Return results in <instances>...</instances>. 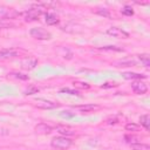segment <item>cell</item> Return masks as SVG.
<instances>
[{
  "mask_svg": "<svg viewBox=\"0 0 150 150\" xmlns=\"http://www.w3.org/2000/svg\"><path fill=\"white\" fill-rule=\"evenodd\" d=\"M122 14L127 15V16H131V15H134V11L130 6H124V8L122 9Z\"/></svg>",
  "mask_w": 150,
  "mask_h": 150,
  "instance_id": "22",
  "label": "cell"
},
{
  "mask_svg": "<svg viewBox=\"0 0 150 150\" xmlns=\"http://www.w3.org/2000/svg\"><path fill=\"white\" fill-rule=\"evenodd\" d=\"M35 107L40 108V109H55L59 107V104L54 103V102H50V101H47V100H42V98H39L35 101Z\"/></svg>",
  "mask_w": 150,
  "mask_h": 150,
  "instance_id": "8",
  "label": "cell"
},
{
  "mask_svg": "<svg viewBox=\"0 0 150 150\" xmlns=\"http://www.w3.org/2000/svg\"><path fill=\"white\" fill-rule=\"evenodd\" d=\"M122 76L124 77V79H127V80H144V79H146V76L144 75V74H138V73H123L122 74Z\"/></svg>",
  "mask_w": 150,
  "mask_h": 150,
  "instance_id": "13",
  "label": "cell"
},
{
  "mask_svg": "<svg viewBox=\"0 0 150 150\" xmlns=\"http://www.w3.org/2000/svg\"><path fill=\"white\" fill-rule=\"evenodd\" d=\"M97 13H98V14H101V15H104V16H109V13H108V12H107V9H104V8H103V11H100V9H98V11H97Z\"/></svg>",
  "mask_w": 150,
  "mask_h": 150,
  "instance_id": "27",
  "label": "cell"
},
{
  "mask_svg": "<svg viewBox=\"0 0 150 150\" xmlns=\"http://www.w3.org/2000/svg\"><path fill=\"white\" fill-rule=\"evenodd\" d=\"M36 64H38V60L35 57H33V56H28V57H26V59H23L21 61V67L23 69H26V70L34 69L36 67Z\"/></svg>",
  "mask_w": 150,
  "mask_h": 150,
  "instance_id": "7",
  "label": "cell"
},
{
  "mask_svg": "<svg viewBox=\"0 0 150 150\" xmlns=\"http://www.w3.org/2000/svg\"><path fill=\"white\" fill-rule=\"evenodd\" d=\"M139 123H141V125H142L143 128H145L146 130H149V129H150V116H149L148 114L142 115V116L139 117Z\"/></svg>",
  "mask_w": 150,
  "mask_h": 150,
  "instance_id": "15",
  "label": "cell"
},
{
  "mask_svg": "<svg viewBox=\"0 0 150 150\" xmlns=\"http://www.w3.org/2000/svg\"><path fill=\"white\" fill-rule=\"evenodd\" d=\"M19 55V52L15 50V49H4V50H0V59H13V57H16Z\"/></svg>",
  "mask_w": 150,
  "mask_h": 150,
  "instance_id": "11",
  "label": "cell"
},
{
  "mask_svg": "<svg viewBox=\"0 0 150 150\" xmlns=\"http://www.w3.org/2000/svg\"><path fill=\"white\" fill-rule=\"evenodd\" d=\"M125 130L127 131H138L139 125L136 123H128V124H125Z\"/></svg>",
  "mask_w": 150,
  "mask_h": 150,
  "instance_id": "21",
  "label": "cell"
},
{
  "mask_svg": "<svg viewBox=\"0 0 150 150\" xmlns=\"http://www.w3.org/2000/svg\"><path fill=\"white\" fill-rule=\"evenodd\" d=\"M131 148H132L134 150H150V146H149L148 144L139 143V142L132 143V144H131Z\"/></svg>",
  "mask_w": 150,
  "mask_h": 150,
  "instance_id": "17",
  "label": "cell"
},
{
  "mask_svg": "<svg viewBox=\"0 0 150 150\" xmlns=\"http://www.w3.org/2000/svg\"><path fill=\"white\" fill-rule=\"evenodd\" d=\"M131 89L134 93L136 94H145L148 91V86L145 82L141 81V80H137V81H134L132 84H131Z\"/></svg>",
  "mask_w": 150,
  "mask_h": 150,
  "instance_id": "5",
  "label": "cell"
},
{
  "mask_svg": "<svg viewBox=\"0 0 150 150\" xmlns=\"http://www.w3.org/2000/svg\"><path fill=\"white\" fill-rule=\"evenodd\" d=\"M34 130H35L36 134H40V135H48V134L52 132L53 128L50 125L46 124V123H39V124L35 125Z\"/></svg>",
  "mask_w": 150,
  "mask_h": 150,
  "instance_id": "10",
  "label": "cell"
},
{
  "mask_svg": "<svg viewBox=\"0 0 150 150\" xmlns=\"http://www.w3.org/2000/svg\"><path fill=\"white\" fill-rule=\"evenodd\" d=\"M71 144H73V141L66 136H57L52 138L50 141V145L59 150H67L71 146Z\"/></svg>",
  "mask_w": 150,
  "mask_h": 150,
  "instance_id": "1",
  "label": "cell"
},
{
  "mask_svg": "<svg viewBox=\"0 0 150 150\" xmlns=\"http://www.w3.org/2000/svg\"><path fill=\"white\" fill-rule=\"evenodd\" d=\"M55 129H56V131H57L59 134H61L62 136H66V137L73 136V135L76 134L75 129H73V128L69 127V125H57Z\"/></svg>",
  "mask_w": 150,
  "mask_h": 150,
  "instance_id": "9",
  "label": "cell"
},
{
  "mask_svg": "<svg viewBox=\"0 0 150 150\" xmlns=\"http://www.w3.org/2000/svg\"><path fill=\"white\" fill-rule=\"evenodd\" d=\"M74 86H76V87H79V88H84V89H88V88L90 87L88 83H86V82H79V81L74 82Z\"/></svg>",
  "mask_w": 150,
  "mask_h": 150,
  "instance_id": "24",
  "label": "cell"
},
{
  "mask_svg": "<svg viewBox=\"0 0 150 150\" xmlns=\"http://www.w3.org/2000/svg\"><path fill=\"white\" fill-rule=\"evenodd\" d=\"M124 138L127 139V142H128V143H131V144L135 142L134 139H136V137H134V136H125Z\"/></svg>",
  "mask_w": 150,
  "mask_h": 150,
  "instance_id": "26",
  "label": "cell"
},
{
  "mask_svg": "<svg viewBox=\"0 0 150 150\" xmlns=\"http://www.w3.org/2000/svg\"><path fill=\"white\" fill-rule=\"evenodd\" d=\"M60 91H61V93H67V94H69V95H79V91H77V90H71V89H69V88H63V89H61Z\"/></svg>",
  "mask_w": 150,
  "mask_h": 150,
  "instance_id": "23",
  "label": "cell"
},
{
  "mask_svg": "<svg viewBox=\"0 0 150 150\" xmlns=\"http://www.w3.org/2000/svg\"><path fill=\"white\" fill-rule=\"evenodd\" d=\"M45 8L42 7V5H35L33 6L32 8H29L28 11H26L23 13V18L26 21H34V20H38L43 13Z\"/></svg>",
  "mask_w": 150,
  "mask_h": 150,
  "instance_id": "2",
  "label": "cell"
},
{
  "mask_svg": "<svg viewBox=\"0 0 150 150\" xmlns=\"http://www.w3.org/2000/svg\"><path fill=\"white\" fill-rule=\"evenodd\" d=\"M39 90H40V89H39L36 86H34V84H29L28 88L25 90V94H26V95H33V94L39 93Z\"/></svg>",
  "mask_w": 150,
  "mask_h": 150,
  "instance_id": "19",
  "label": "cell"
},
{
  "mask_svg": "<svg viewBox=\"0 0 150 150\" xmlns=\"http://www.w3.org/2000/svg\"><path fill=\"white\" fill-rule=\"evenodd\" d=\"M18 15V13L9 7L6 6H0V18L1 19H13Z\"/></svg>",
  "mask_w": 150,
  "mask_h": 150,
  "instance_id": "6",
  "label": "cell"
},
{
  "mask_svg": "<svg viewBox=\"0 0 150 150\" xmlns=\"http://www.w3.org/2000/svg\"><path fill=\"white\" fill-rule=\"evenodd\" d=\"M75 109L81 111V112H91V111L100 109V105H97V104H83V105L75 107Z\"/></svg>",
  "mask_w": 150,
  "mask_h": 150,
  "instance_id": "12",
  "label": "cell"
},
{
  "mask_svg": "<svg viewBox=\"0 0 150 150\" xmlns=\"http://www.w3.org/2000/svg\"><path fill=\"white\" fill-rule=\"evenodd\" d=\"M9 76L14 77V79H18V80H28V75H25V74H21V73H16V71L11 73Z\"/></svg>",
  "mask_w": 150,
  "mask_h": 150,
  "instance_id": "20",
  "label": "cell"
},
{
  "mask_svg": "<svg viewBox=\"0 0 150 150\" xmlns=\"http://www.w3.org/2000/svg\"><path fill=\"white\" fill-rule=\"evenodd\" d=\"M102 49H104V50H117V52H122L123 50L122 48H117L115 46H107V47H103Z\"/></svg>",
  "mask_w": 150,
  "mask_h": 150,
  "instance_id": "25",
  "label": "cell"
},
{
  "mask_svg": "<svg viewBox=\"0 0 150 150\" xmlns=\"http://www.w3.org/2000/svg\"><path fill=\"white\" fill-rule=\"evenodd\" d=\"M107 34L114 36V38H118V39H127L129 38V33H127L125 30L118 28V27H110L107 29Z\"/></svg>",
  "mask_w": 150,
  "mask_h": 150,
  "instance_id": "4",
  "label": "cell"
},
{
  "mask_svg": "<svg viewBox=\"0 0 150 150\" xmlns=\"http://www.w3.org/2000/svg\"><path fill=\"white\" fill-rule=\"evenodd\" d=\"M138 59L141 60V62L143 63L144 67L148 68L150 66V56L148 54H141V55H138Z\"/></svg>",
  "mask_w": 150,
  "mask_h": 150,
  "instance_id": "18",
  "label": "cell"
},
{
  "mask_svg": "<svg viewBox=\"0 0 150 150\" xmlns=\"http://www.w3.org/2000/svg\"><path fill=\"white\" fill-rule=\"evenodd\" d=\"M45 18H46V23L49 26H54L59 23V19L54 13H46Z\"/></svg>",
  "mask_w": 150,
  "mask_h": 150,
  "instance_id": "14",
  "label": "cell"
},
{
  "mask_svg": "<svg viewBox=\"0 0 150 150\" xmlns=\"http://www.w3.org/2000/svg\"><path fill=\"white\" fill-rule=\"evenodd\" d=\"M29 34L32 38L36 39V40H49L52 39V34L50 32H48L47 29L42 28V27H34L29 30Z\"/></svg>",
  "mask_w": 150,
  "mask_h": 150,
  "instance_id": "3",
  "label": "cell"
},
{
  "mask_svg": "<svg viewBox=\"0 0 150 150\" xmlns=\"http://www.w3.org/2000/svg\"><path fill=\"white\" fill-rule=\"evenodd\" d=\"M115 64L116 67H130V66H135L136 62L131 60H122V61H116Z\"/></svg>",
  "mask_w": 150,
  "mask_h": 150,
  "instance_id": "16",
  "label": "cell"
}]
</instances>
